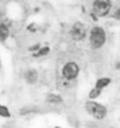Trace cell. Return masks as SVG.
Wrapping results in <instances>:
<instances>
[{"instance_id": "cell-1", "label": "cell", "mask_w": 120, "mask_h": 128, "mask_svg": "<svg viewBox=\"0 0 120 128\" xmlns=\"http://www.w3.org/2000/svg\"><path fill=\"white\" fill-rule=\"evenodd\" d=\"M106 42L105 32L100 26H95L90 32V42L93 48L99 49L105 45Z\"/></svg>"}, {"instance_id": "cell-2", "label": "cell", "mask_w": 120, "mask_h": 128, "mask_svg": "<svg viewBox=\"0 0 120 128\" xmlns=\"http://www.w3.org/2000/svg\"><path fill=\"white\" fill-rule=\"evenodd\" d=\"M111 8L110 0H95L92 5L94 14L98 17H105L109 14Z\"/></svg>"}, {"instance_id": "cell-3", "label": "cell", "mask_w": 120, "mask_h": 128, "mask_svg": "<svg viewBox=\"0 0 120 128\" xmlns=\"http://www.w3.org/2000/svg\"><path fill=\"white\" fill-rule=\"evenodd\" d=\"M86 108L87 112L93 116V118H96L98 120L103 119L106 116V108L103 107L102 105L99 104V103L95 102H86Z\"/></svg>"}, {"instance_id": "cell-4", "label": "cell", "mask_w": 120, "mask_h": 128, "mask_svg": "<svg viewBox=\"0 0 120 128\" xmlns=\"http://www.w3.org/2000/svg\"><path fill=\"white\" fill-rule=\"evenodd\" d=\"M79 73V67L75 62H68L62 68V75L68 80L77 78Z\"/></svg>"}, {"instance_id": "cell-5", "label": "cell", "mask_w": 120, "mask_h": 128, "mask_svg": "<svg viewBox=\"0 0 120 128\" xmlns=\"http://www.w3.org/2000/svg\"><path fill=\"white\" fill-rule=\"evenodd\" d=\"M71 35L74 40H81L85 38L86 35V29L83 23L76 22L71 30Z\"/></svg>"}, {"instance_id": "cell-6", "label": "cell", "mask_w": 120, "mask_h": 128, "mask_svg": "<svg viewBox=\"0 0 120 128\" xmlns=\"http://www.w3.org/2000/svg\"><path fill=\"white\" fill-rule=\"evenodd\" d=\"M10 35L9 28L6 24L0 23V42H5Z\"/></svg>"}, {"instance_id": "cell-7", "label": "cell", "mask_w": 120, "mask_h": 128, "mask_svg": "<svg viewBox=\"0 0 120 128\" xmlns=\"http://www.w3.org/2000/svg\"><path fill=\"white\" fill-rule=\"evenodd\" d=\"M110 83V78H100L97 80L96 84H95V88L102 89L108 86Z\"/></svg>"}, {"instance_id": "cell-8", "label": "cell", "mask_w": 120, "mask_h": 128, "mask_svg": "<svg viewBox=\"0 0 120 128\" xmlns=\"http://www.w3.org/2000/svg\"><path fill=\"white\" fill-rule=\"evenodd\" d=\"M26 80L28 81L29 83H31V84L35 83V81H36V78H37L36 71L34 70H29V71L26 73Z\"/></svg>"}, {"instance_id": "cell-9", "label": "cell", "mask_w": 120, "mask_h": 128, "mask_svg": "<svg viewBox=\"0 0 120 128\" xmlns=\"http://www.w3.org/2000/svg\"><path fill=\"white\" fill-rule=\"evenodd\" d=\"M100 92H101V89L97 88L95 87V88L91 91V92H90L89 97L91 98H97L100 94Z\"/></svg>"}, {"instance_id": "cell-10", "label": "cell", "mask_w": 120, "mask_h": 128, "mask_svg": "<svg viewBox=\"0 0 120 128\" xmlns=\"http://www.w3.org/2000/svg\"><path fill=\"white\" fill-rule=\"evenodd\" d=\"M0 116H4V118H8V116H10L8 109L6 107H4V106L0 105Z\"/></svg>"}, {"instance_id": "cell-11", "label": "cell", "mask_w": 120, "mask_h": 128, "mask_svg": "<svg viewBox=\"0 0 120 128\" xmlns=\"http://www.w3.org/2000/svg\"><path fill=\"white\" fill-rule=\"evenodd\" d=\"M50 52V48L45 46V47H43L41 49H40L39 50L37 51L36 56H45Z\"/></svg>"}, {"instance_id": "cell-12", "label": "cell", "mask_w": 120, "mask_h": 128, "mask_svg": "<svg viewBox=\"0 0 120 128\" xmlns=\"http://www.w3.org/2000/svg\"><path fill=\"white\" fill-rule=\"evenodd\" d=\"M48 100L51 102H61L62 99L60 98L59 96H56V95H50V96L49 97Z\"/></svg>"}, {"instance_id": "cell-13", "label": "cell", "mask_w": 120, "mask_h": 128, "mask_svg": "<svg viewBox=\"0 0 120 128\" xmlns=\"http://www.w3.org/2000/svg\"><path fill=\"white\" fill-rule=\"evenodd\" d=\"M114 17H115L117 19H119V20H120V8L115 12V14H114Z\"/></svg>"}, {"instance_id": "cell-14", "label": "cell", "mask_w": 120, "mask_h": 128, "mask_svg": "<svg viewBox=\"0 0 120 128\" xmlns=\"http://www.w3.org/2000/svg\"><path fill=\"white\" fill-rule=\"evenodd\" d=\"M55 128H59V127H55Z\"/></svg>"}]
</instances>
